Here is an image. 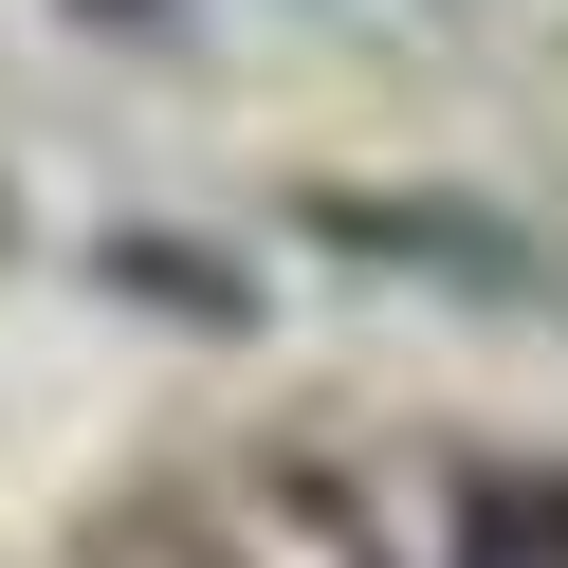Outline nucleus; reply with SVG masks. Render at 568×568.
Instances as JSON below:
<instances>
[{"instance_id": "obj_1", "label": "nucleus", "mask_w": 568, "mask_h": 568, "mask_svg": "<svg viewBox=\"0 0 568 568\" xmlns=\"http://www.w3.org/2000/svg\"><path fill=\"white\" fill-rule=\"evenodd\" d=\"M440 568H568V458H477L440 514Z\"/></svg>"}, {"instance_id": "obj_2", "label": "nucleus", "mask_w": 568, "mask_h": 568, "mask_svg": "<svg viewBox=\"0 0 568 568\" xmlns=\"http://www.w3.org/2000/svg\"><path fill=\"white\" fill-rule=\"evenodd\" d=\"M74 19H92V38H148V19H184V0H74Z\"/></svg>"}]
</instances>
